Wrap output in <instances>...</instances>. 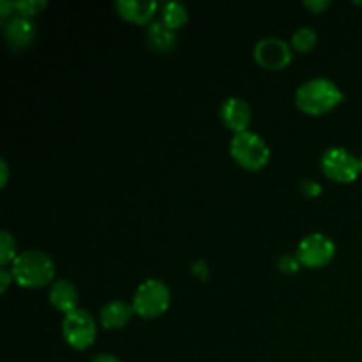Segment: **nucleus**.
Here are the masks:
<instances>
[{
  "instance_id": "14",
  "label": "nucleus",
  "mask_w": 362,
  "mask_h": 362,
  "mask_svg": "<svg viewBox=\"0 0 362 362\" xmlns=\"http://www.w3.org/2000/svg\"><path fill=\"white\" fill-rule=\"evenodd\" d=\"M147 42L152 49L159 53L172 52L177 46V32L170 30L161 21H154L147 28Z\"/></svg>"
},
{
  "instance_id": "4",
  "label": "nucleus",
  "mask_w": 362,
  "mask_h": 362,
  "mask_svg": "<svg viewBox=\"0 0 362 362\" xmlns=\"http://www.w3.org/2000/svg\"><path fill=\"white\" fill-rule=\"evenodd\" d=\"M170 304H172V292H170L168 285L161 279L151 278L145 279L138 286L131 306H133L136 317L144 318V320H154L168 311Z\"/></svg>"
},
{
  "instance_id": "5",
  "label": "nucleus",
  "mask_w": 362,
  "mask_h": 362,
  "mask_svg": "<svg viewBox=\"0 0 362 362\" xmlns=\"http://www.w3.org/2000/svg\"><path fill=\"white\" fill-rule=\"evenodd\" d=\"M322 173L329 180L338 184H350L361 175V159L356 158L349 148L332 147L322 154Z\"/></svg>"
},
{
  "instance_id": "13",
  "label": "nucleus",
  "mask_w": 362,
  "mask_h": 362,
  "mask_svg": "<svg viewBox=\"0 0 362 362\" xmlns=\"http://www.w3.org/2000/svg\"><path fill=\"white\" fill-rule=\"evenodd\" d=\"M134 317V310L126 300H112L106 304L99 313V322L106 331H119L124 329Z\"/></svg>"
},
{
  "instance_id": "9",
  "label": "nucleus",
  "mask_w": 362,
  "mask_h": 362,
  "mask_svg": "<svg viewBox=\"0 0 362 362\" xmlns=\"http://www.w3.org/2000/svg\"><path fill=\"white\" fill-rule=\"evenodd\" d=\"M2 27L4 39L13 52H21V49L28 48L37 37V27H35L34 20L20 16V14H14Z\"/></svg>"
},
{
  "instance_id": "17",
  "label": "nucleus",
  "mask_w": 362,
  "mask_h": 362,
  "mask_svg": "<svg viewBox=\"0 0 362 362\" xmlns=\"http://www.w3.org/2000/svg\"><path fill=\"white\" fill-rule=\"evenodd\" d=\"M18 255L20 253H18L14 235H11L7 230H2L0 232V267L7 269V265H13Z\"/></svg>"
},
{
  "instance_id": "8",
  "label": "nucleus",
  "mask_w": 362,
  "mask_h": 362,
  "mask_svg": "<svg viewBox=\"0 0 362 362\" xmlns=\"http://www.w3.org/2000/svg\"><path fill=\"white\" fill-rule=\"evenodd\" d=\"M253 57L267 71H283L293 59L292 46L279 37H264L255 45Z\"/></svg>"
},
{
  "instance_id": "19",
  "label": "nucleus",
  "mask_w": 362,
  "mask_h": 362,
  "mask_svg": "<svg viewBox=\"0 0 362 362\" xmlns=\"http://www.w3.org/2000/svg\"><path fill=\"white\" fill-rule=\"evenodd\" d=\"M300 267H303V265H300L297 255L285 253L278 258V269L279 272H283V274H288V276L297 274V272L300 271Z\"/></svg>"
},
{
  "instance_id": "6",
  "label": "nucleus",
  "mask_w": 362,
  "mask_h": 362,
  "mask_svg": "<svg viewBox=\"0 0 362 362\" xmlns=\"http://www.w3.org/2000/svg\"><path fill=\"white\" fill-rule=\"evenodd\" d=\"M62 336L71 349L81 352L94 345L98 324L87 310H76L64 317Z\"/></svg>"
},
{
  "instance_id": "16",
  "label": "nucleus",
  "mask_w": 362,
  "mask_h": 362,
  "mask_svg": "<svg viewBox=\"0 0 362 362\" xmlns=\"http://www.w3.org/2000/svg\"><path fill=\"white\" fill-rule=\"evenodd\" d=\"M318 45V34L310 27H300L299 30H296L292 34V41H290V46H292L293 52L297 53H308L311 49L317 48Z\"/></svg>"
},
{
  "instance_id": "18",
  "label": "nucleus",
  "mask_w": 362,
  "mask_h": 362,
  "mask_svg": "<svg viewBox=\"0 0 362 362\" xmlns=\"http://www.w3.org/2000/svg\"><path fill=\"white\" fill-rule=\"evenodd\" d=\"M46 7H48V2H46V0H20V2H14L16 14L30 18V20H34L37 14H41Z\"/></svg>"
},
{
  "instance_id": "20",
  "label": "nucleus",
  "mask_w": 362,
  "mask_h": 362,
  "mask_svg": "<svg viewBox=\"0 0 362 362\" xmlns=\"http://www.w3.org/2000/svg\"><path fill=\"white\" fill-rule=\"evenodd\" d=\"M299 189H300V193L304 194V197L311 198V200H313V198H318L322 194L320 184H318L317 180H311V179L303 180V182L299 184Z\"/></svg>"
},
{
  "instance_id": "24",
  "label": "nucleus",
  "mask_w": 362,
  "mask_h": 362,
  "mask_svg": "<svg viewBox=\"0 0 362 362\" xmlns=\"http://www.w3.org/2000/svg\"><path fill=\"white\" fill-rule=\"evenodd\" d=\"M14 283V276L11 269H0V293H6Z\"/></svg>"
},
{
  "instance_id": "26",
  "label": "nucleus",
  "mask_w": 362,
  "mask_h": 362,
  "mask_svg": "<svg viewBox=\"0 0 362 362\" xmlns=\"http://www.w3.org/2000/svg\"><path fill=\"white\" fill-rule=\"evenodd\" d=\"M90 362H122V361H120L119 357L112 356V354H99V356H95Z\"/></svg>"
},
{
  "instance_id": "2",
  "label": "nucleus",
  "mask_w": 362,
  "mask_h": 362,
  "mask_svg": "<svg viewBox=\"0 0 362 362\" xmlns=\"http://www.w3.org/2000/svg\"><path fill=\"white\" fill-rule=\"evenodd\" d=\"M14 283L21 288L39 290L55 283L57 265L48 253L41 250H28L18 255L11 265Z\"/></svg>"
},
{
  "instance_id": "23",
  "label": "nucleus",
  "mask_w": 362,
  "mask_h": 362,
  "mask_svg": "<svg viewBox=\"0 0 362 362\" xmlns=\"http://www.w3.org/2000/svg\"><path fill=\"white\" fill-rule=\"evenodd\" d=\"M16 9H14V2H9V0H2L0 2V20H2V25L6 21H9L11 18L14 16Z\"/></svg>"
},
{
  "instance_id": "12",
  "label": "nucleus",
  "mask_w": 362,
  "mask_h": 362,
  "mask_svg": "<svg viewBox=\"0 0 362 362\" xmlns=\"http://www.w3.org/2000/svg\"><path fill=\"white\" fill-rule=\"evenodd\" d=\"M49 303L57 311L64 313V317L73 311L80 310L78 303H80V296H78L76 286L67 279H57L52 286H49Z\"/></svg>"
},
{
  "instance_id": "27",
  "label": "nucleus",
  "mask_w": 362,
  "mask_h": 362,
  "mask_svg": "<svg viewBox=\"0 0 362 362\" xmlns=\"http://www.w3.org/2000/svg\"><path fill=\"white\" fill-rule=\"evenodd\" d=\"M359 159H361V172H362V156H361V158H359Z\"/></svg>"
},
{
  "instance_id": "1",
  "label": "nucleus",
  "mask_w": 362,
  "mask_h": 362,
  "mask_svg": "<svg viewBox=\"0 0 362 362\" xmlns=\"http://www.w3.org/2000/svg\"><path fill=\"white\" fill-rule=\"evenodd\" d=\"M345 99L341 88L329 78H311L296 90V106L310 117L332 112Z\"/></svg>"
},
{
  "instance_id": "25",
  "label": "nucleus",
  "mask_w": 362,
  "mask_h": 362,
  "mask_svg": "<svg viewBox=\"0 0 362 362\" xmlns=\"http://www.w3.org/2000/svg\"><path fill=\"white\" fill-rule=\"evenodd\" d=\"M9 165H7L6 159H0V187H6L9 182Z\"/></svg>"
},
{
  "instance_id": "10",
  "label": "nucleus",
  "mask_w": 362,
  "mask_h": 362,
  "mask_svg": "<svg viewBox=\"0 0 362 362\" xmlns=\"http://www.w3.org/2000/svg\"><path fill=\"white\" fill-rule=\"evenodd\" d=\"M219 117L226 129L232 131L233 134L244 133L250 131L247 127L251 124V106L240 98H228L219 108Z\"/></svg>"
},
{
  "instance_id": "22",
  "label": "nucleus",
  "mask_w": 362,
  "mask_h": 362,
  "mask_svg": "<svg viewBox=\"0 0 362 362\" xmlns=\"http://www.w3.org/2000/svg\"><path fill=\"white\" fill-rule=\"evenodd\" d=\"M329 6H331V0H306L304 2V7L313 14H322Z\"/></svg>"
},
{
  "instance_id": "11",
  "label": "nucleus",
  "mask_w": 362,
  "mask_h": 362,
  "mask_svg": "<svg viewBox=\"0 0 362 362\" xmlns=\"http://www.w3.org/2000/svg\"><path fill=\"white\" fill-rule=\"evenodd\" d=\"M159 4L154 0H119L115 2V11L122 20L134 25L154 23V16Z\"/></svg>"
},
{
  "instance_id": "15",
  "label": "nucleus",
  "mask_w": 362,
  "mask_h": 362,
  "mask_svg": "<svg viewBox=\"0 0 362 362\" xmlns=\"http://www.w3.org/2000/svg\"><path fill=\"white\" fill-rule=\"evenodd\" d=\"M189 20L187 7L180 2H165L161 6V23L170 30L177 32L184 27Z\"/></svg>"
},
{
  "instance_id": "7",
  "label": "nucleus",
  "mask_w": 362,
  "mask_h": 362,
  "mask_svg": "<svg viewBox=\"0 0 362 362\" xmlns=\"http://www.w3.org/2000/svg\"><path fill=\"white\" fill-rule=\"evenodd\" d=\"M297 258L306 269L327 267L336 257V244L325 233H310L297 246Z\"/></svg>"
},
{
  "instance_id": "21",
  "label": "nucleus",
  "mask_w": 362,
  "mask_h": 362,
  "mask_svg": "<svg viewBox=\"0 0 362 362\" xmlns=\"http://www.w3.org/2000/svg\"><path fill=\"white\" fill-rule=\"evenodd\" d=\"M191 272H193L194 278H198L200 281H205V279L209 278V274H211V271H209V265L207 262L204 260H197L193 265H191Z\"/></svg>"
},
{
  "instance_id": "3",
  "label": "nucleus",
  "mask_w": 362,
  "mask_h": 362,
  "mask_svg": "<svg viewBox=\"0 0 362 362\" xmlns=\"http://www.w3.org/2000/svg\"><path fill=\"white\" fill-rule=\"evenodd\" d=\"M230 156L240 168L247 172H260L271 161V147L260 134L244 131L233 134L230 141Z\"/></svg>"
}]
</instances>
